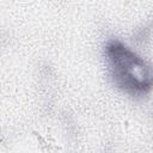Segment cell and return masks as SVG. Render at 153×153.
I'll list each match as a JSON object with an SVG mask.
<instances>
[{"instance_id":"cell-1","label":"cell","mask_w":153,"mask_h":153,"mask_svg":"<svg viewBox=\"0 0 153 153\" xmlns=\"http://www.w3.org/2000/svg\"><path fill=\"white\" fill-rule=\"evenodd\" d=\"M105 59L114 84L131 96H143L152 86V73L143 59L118 39L105 45Z\"/></svg>"}]
</instances>
